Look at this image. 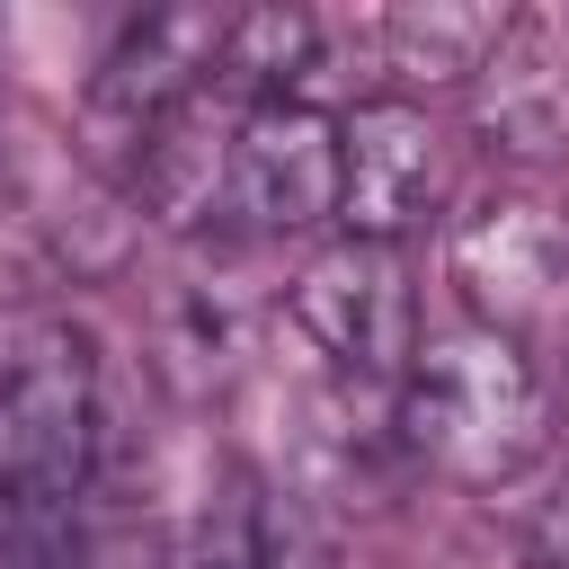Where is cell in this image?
Masks as SVG:
<instances>
[{
	"label": "cell",
	"instance_id": "cell-1",
	"mask_svg": "<svg viewBox=\"0 0 569 569\" xmlns=\"http://www.w3.org/2000/svg\"><path fill=\"white\" fill-rule=\"evenodd\" d=\"M400 436L445 480L498 489L551 445V382L525 356V338H498L480 320L436 329L400 373Z\"/></svg>",
	"mask_w": 569,
	"mask_h": 569
},
{
	"label": "cell",
	"instance_id": "cell-2",
	"mask_svg": "<svg viewBox=\"0 0 569 569\" xmlns=\"http://www.w3.org/2000/svg\"><path fill=\"white\" fill-rule=\"evenodd\" d=\"M98 436H107V409H98L89 338L53 311L0 320V507L18 516L80 507L98 471Z\"/></svg>",
	"mask_w": 569,
	"mask_h": 569
},
{
	"label": "cell",
	"instance_id": "cell-3",
	"mask_svg": "<svg viewBox=\"0 0 569 569\" xmlns=\"http://www.w3.org/2000/svg\"><path fill=\"white\" fill-rule=\"evenodd\" d=\"M284 311H293V329H302L338 373L400 382L409 356H418V293H409L400 249H382V240H329V249L284 284Z\"/></svg>",
	"mask_w": 569,
	"mask_h": 569
},
{
	"label": "cell",
	"instance_id": "cell-4",
	"mask_svg": "<svg viewBox=\"0 0 569 569\" xmlns=\"http://www.w3.org/2000/svg\"><path fill=\"white\" fill-rule=\"evenodd\" d=\"M445 204V133L418 98H365L338 116V231L400 249Z\"/></svg>",
	"mask_w": 569,
	"mask_h": 569
},
{
	"label": "cell",
	"instance_id": "cell-5",
	"mask_svg": "<svg viewBox=\"0 0 569 569\" xmlns=\"http://www.w3.org/2000/svg\"><path fill=\"white\" fill-rule=\"evenodd\" d=\"M222 213L258 240L338 222V116H320L311 98L240 107L222 160Z\"/></svg>",
	"mask_w": 569,
	"mask_h": 569
},
{
	"label": "cell",
	"instance_id": "cell-6",
	"mask_svg": "<svg viewBox=\"0 0 569 569\" xmlns=\"http://www.w3.org/2000/svg\"><path fill=\"white\" fill-rule=\"evenodd\" d=\"M453 284L480 329L533 338L569 320V213L533 196H498L453 222Z\"/></svg>",
	"mask_w": 569,
	"mask_h": 569
},
{
	"label": "cell",
	"instance_id": "cell-7",
	"mask_svg": "<svg viewBox=\"0 0 569 569\" xmlns=\"http://www.w3.org/2000/svg\"><path fill=\"white\" fill-rule=\"evenodd\" d=\"M222 36H231V9H151V18H133L124 44L107 53L98 89H89V133L133 160L187 98L213 89Z\"/></svg>",
	"mask_w": 569,
	"mask_h": 569
},
{
	"label": "cell",
	"instance_id": "cell-8",
	"mask_svg": "<svg viewBox=\"0 0 569 569\" xmlns=\"http://www.w3.org/2000/svg\"><path fill=\"white\" fill-rule=\"evenodd\" d=\"M480 133L507 160L569 151V18H507L498 53L480 62Z\"/></svg>",
	"mask_w": 569,
	"mask_h": 569
},
{
	"label": "cell",
	"instance_id": "cell-9",
	"mask_svg": "<svg viewBox=\"0 0 569 569\" xmlns=\"http://www.w3.org/2000/svg\"><path fill=\"white\" fill-rule=\"evenodd\" d=\"M196 569H338V542L311 498L231 462L196 507Z\"/></svg>",
	"mask_w": 569,
	"mask_h": 569
},
{
	"label": "cell",
	"instance_id": "cell-10",
	"mask_svg": "<svg viewBox=\"0 0 569 569\" xmlns=\"http://www.w3.org/2000/svg\"><path fill=\"white\" fill-rule=\"evenodd\" d=\"M382 62L400 71V80H427V89H445V80H480V62L498 53V36H507V9H391L382 27Z\"/></svg>",
	"mask_w": 569,
	"mask_h": 569
}]
</instances>
